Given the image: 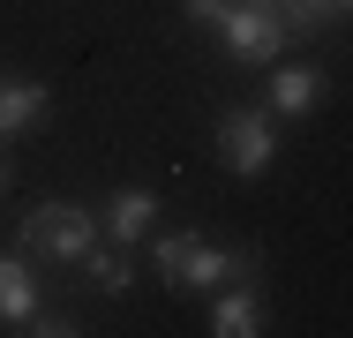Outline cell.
I'll return each instance as SVG.
<instances>
[{
  "label": "cell",
  "mask_w": 353,
  "mask_h": 338,
  "mask_svg": "<svg viewBox=\"0 0 353 338\" xmlns=\"http://www.w3.org/2000/svg\"><path fill=\"white\" fill-rule=\"evenodd\" d=\"M30 308H38V278H30V256L23 248H0V324H30Z\"/></svg>",
  "instance_id": "cell-9"
},
{
  "label": "cell",
  "mask_w": 353,
  "mask_h": 338,
  "mask_svg": "<svg viewBox=\"0 0 353 338\" xmlns=\"http://www.w3.org/2000/svg\"><path fill=\"white\" fill-rule=\"evenodd\" d=\"M90 241H98V218L83 203L53 196V203H30V218H23V256H38V264H83Z\"/></svg>",
  "instance_id": "cell-3"
},
{
  "label": "cell",
  "mask_w": 353,
  "mask_h": 338,
  "mask_svg": "<svg viewBox=\"0 0 353 338\" xmlns=\"http://www.w3.org/2000/svg\"><path fill=\"white\" fill-rule=\"evenodd\" d=\"M150 264H158V286L165 293H211L225 278H248V248H225L211 233H158L150 241Z\"/></svg>",
  "instance_id": "cell-2"
},
{
  "label": "cell",
  "mask_w": 353,
  "mask_h": 338,
  "mask_svg": "<svg viewBox=\"0 0 353 338\" xmlns=\"http://www.w3.org/2000/svg\"><path fill=\"white\" fill-rule=\"evenodd\" d=\"M30 338H75L83 324H68V316H46V308H30V324H23Z\"/></svg>",
  "instance_id": "cell-12"
},
{
  "label": "cell",
  "mask_w": 353,
  "mask_h": 338,
  "mask_svg": "<svg viewBox=\"0 0 353 338\" xmlns=\"http://www.w3.org/2000/svg\"><path fill=\"white\" fill-rule=\"evenodd\" d=\"M211 143H218V166H225L233 181H256V173H271V158H279V128H271V113H256V106H225Z\"/></svg>",
  "instance_id": "cell-4"
},
{
  "label": "cell",
  "mask_w": 353,
  "mask_h": 338,
  "mask_svg": "<svg viewBox=\"0 0 353 338\" xmlns=\"http://www.w3.org/2000/svg\"><path fill=\"white\" fill-rule=\"evenodd\" d=\"M263 8H279V15H285V0H263Z\"/></svg>",
  "instance_id": "cell-14"
},
{
  "label": "cell",
  "mask_w": 353,
  "mask_h": 338,
  "mask_svg": "<svg viewBox=\"0 0 353 338\" xmlns=\"http://www.w3.org/2000/svg\"><path fill=\"white\" fill-rule=\"evenodd\" d=\"M0 143H8V135H0ZM0 188H8V150H0Z\"/></svg>",
  "instance_id": "cell-13"
},
{
  "label": "cell",
  "mask_w": 353,
  "mask_h": 338,
  "mask_svg": "<svg viewBox=\"0 0 353 338\" xmlns=\"http://www.w3.org/2000/svg\"><path fill=\"white\" fill-rule=\"evenodd\" d=\"M83 278H90L98 293H128V286H136V264H128V248H121V241H113V248H98V241H90Z\"/></svg>",
  "instance_id": "cell-10"
},
{
  "label": "cell",
  "mask_w": 353,
  "mask_h": 338,
  "mask_svg": "<svg viewBox=\"0 0 353 338\" xmlns=\"http://www.w3.org/2000/svg\"><path fill=\"white\" fill-rule=\"evenodd\" d=\"M339 15H353V0H285V30L308 38V30H331Z\"/></svg>",
  "instance_id": "cell-11"
},
{
  "label": "cell",
  "mask_w": 353,
  "mask_h": 338,
  "mask_svg": "<svg viewBox=\"0 0 353 338\" xmlns=\"http://www.w3.org/2000/svg\"><path fill=\"white\" fill-rule=\"evenodd\" d=\"M323 83H331V75H323V68H271V83H263V106H271V113H279V121H301V113H316V106H323Z\"/></svg>",
  "instance_id": "cell-5"
},
{
  "label": "cell",
  "mask_w": 353,
  "mask_h": 338,
  "mask_svg": "<svg viewBox=\"0 0 353 338\" xmlns=\"http://www.w3.org/2000/svg\"><path fill=\"white\" fill-rule=\"evenodd\" d=\"M46 106H53L46 83H30V75H0V135H30L38 121H46Z\"/></svg>",
  "instance_id": "cell-8"
},
{
  "label": "cell",
  "mask_w": 353,
  "mask_h": 338,
  "mask_svg": "<svg viewBox=\"0 0 353 338\" xmlns=\"http://www.w3.org/2000/svg\"><path fill=\"white\" fill-rule=\"evenodd\" d=\"M181 15H188L196 30H211L241 68H279V53L293 46L285 15L263 8V0H181Z\"/></svg>",
  "instance_id": "cell-1"
},
{
  "label": "cell",
  "mask_w": 353,
  "mask_h": 338,
  "mask_svg": "<svg viewBox=\"0 0 353 338\" xmlns=\"http://www.w3.org/2000/svg\"><path fill=\"white\" fill-rule=\"evenodd\" d=\"M98 226H105V233H113L121 248H136L143 233L158 226V196H150V188H113V196H105V218H98Z\"/></svg>",
  "instance_id": "cell-7"
},
{
  "label": "cell",
  "mask_w": 353,
  "mask_h": 338,
  "mask_svg": "<svg viewBox=\"0 0 353 338\" xmlns=\"http://www.w3.org/2000/svg\"><path fill=\"white\" fill-rule=\"evenodd\" d=\"M211 331H218V338H256V331H263V301H256V286H248V278H225V286H218Z\"/></svg>",
  "instance_id": "cell-6"
}]
</instances>
